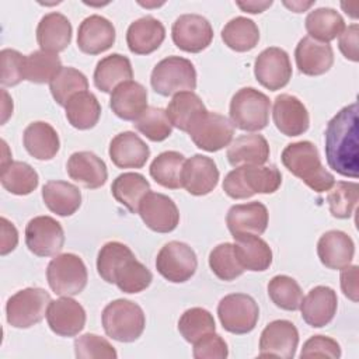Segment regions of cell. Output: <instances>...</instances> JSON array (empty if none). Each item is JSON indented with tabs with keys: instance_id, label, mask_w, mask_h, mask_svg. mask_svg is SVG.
<instances>
[{
	"instance_id": "1",
	"label": "cell",
	"mask_w": 359,
	"mask_h": 359,
	"mask_svg": "<svg viewBox=\"0 0 359 359\" xmlns=\"http://www.w3.org/2000/svg\"><path fill=\"white\" fill-rule=\"evenodd\" d=\"M358 104L352 102L338 111L325 129V158L342 177L359 175V129Z\"/></svg>"
},
{
	"instance_id": "2",
	"label": "cell",
	"mask_w": 359,
	"mask_h": 359,
	"mask_svg": "<svg viewBox=\"0 0 359 359\" xmlns=\"http://www.w3.org/2000/svg\"><path fill=\"white\" fill-rule=\"evenodd\" d=\"M97 272L107 283H115L123 293H139L147 289L153 275L135 258L132 250L119 241L105 243L97 257Z\"/></svg>"
},
{
	"instance_id": "3",
	"label": "cell",
	"mask_w": 359,
	"mask_h": 359,
	"mask_svg": "<svg viewBox=\"0 0 359 359\" xmlns=\"http://www.w3.org/2000/svg\"><path fill=\"white\" fill-rule=\"evenodd\" d=\"M280 160L287 171L300 178L314 192L330 191L335 184L334 175L324 168L317 147L309 140L289 143L283 149Z\"/></svg>"
},
{
	"instance_id": "4",
	"label": "cell",
	"mask_w": 359,
	"mask_h": 359,
	"mask_svg": "<svg viewBox=\"0 0 359 359\" xmlns=\"http://www.w3.org/2000/svg\"><path fill=\"white\" fill-rule=\"evenodd\" d=\"M282 184L276 165H240L227 172L223 191L233 199H247L255 194H273Z\"/></svg>"
},
{
	"instance_id": "5",
	"label": "cell",
	"mask_w": 359,
	"mask_h": 359,
	"mask_svg": "<svg viewBox=\"0 0 359 359\" xmlns=\"http://www.w3.org/2000/svg\"><path fill=\"white\" fill-rule=\"evenodd\" d=\"M105 334L119 342H133L144 331L146 317L139 304L126 299L108 303L101 314Z\"/></svg>"
},
{
	"instance_id": "6",
	"label": "cell",
	"mask_w": 359,
	"mask_h": 359,
	"mask_svg": "<svg viewBox=\"0 0 359 359\" xmlns=\"http://www.w3.org/2000/svg\"><path fill=\"white\" fill-rule=\"evenodd\" d=\"M271 101L268 95L254 87L240 88L230 101V121L233 126L247 132L266 128L269 122Z\"/></svg>"
},
{
	"instance_id": "7",
	"label": "cell",
	"mask_w": 359,
	"mask_h": 359,
	"mask_svg": "<svg viewBox=\"0 0 359 359\" xmlns=\"http://www.w3.org/2000/svg\"><path fill=\"white\" fill-rule=\"evenodd\" d=\"M153 90L163 95H174L196 88V70L191 60L181 56H168L160 60L150 76Z\"/></svg>"
},
{
	"instance_id": "8",
	"label": "cell",
	"mask_w": 359,
	"mask_h": 359,
	"mask_svg": "<svg viewBox=\"0 0 359 359\" xmlns=\"http://www.w3.org/2000/svg\"><path fill=\"white\" fill-rule=\"evenodd\" d=\"M46 279L52 292L59 296L80 294L88 280L83 259L72 252L59 254L50 259L46 268Z\"/></svg>"
},
{
	"instance_id": "9",
	"label": "cell",
	"mask_w": 359,
	"mask_h": 359,
	"mask_svg": "<svg viewBox=\"0 0 359 359\" xmlns=\"http://www.w3.org/2000/svg\"><path fill=\"white\" fill-rule=\"evenodd\" d=\"M50 294L41 287H25L14 293L6 304L7 323L14 328H29L46 316Z\"/></svg>"
},
{
	"instance_id": "10",
	"label": "cell",
	"mask_w": 359,
	"mask_h": 359,
	"mask_svg": "<svg viewBox=\"0 0 359 359\" xmlns=\"http://www.w3.org/2000/svg\"><path fill=\"white\" fill-rule=\"evenodd\" d=\"M217 316L222 327L227 332L243 335L255 328L259 318V309L250 294L231 293L219 302Z\"/></svg>"
},
{
	"instance_id": "11",
	"label": "cell",
	"mask_w": 359,
	"mask_h": 359,
	"mask_svg": "<svg viewBox=\"0 0 359 359\" xmlns=\"http://www.w3.org/2000/svg\"><path fill=\"white\" fill-rule=\"evenodd\" d=\"M195 251L182 241H170L161 247L156 258L157 272L172 283L189 280L196 272Z\"/></svg>"
},
{
	"instance_id": "12",
	"label": "cell",
	"mask_w": 359,
	"mask_h": 359,
	"mask_svg": "<svg viewBox=\"0 0 359 359\" xmlns=\"http://www.w3.org/2000/svg\"><path fill=\"white\" fill-rule=\"evenodd\" d=\"M188 135L196 147L213 153L231 143L234 126L224 115L206 111L191 126Z\"/></svg>"
},
{
	"instance_id": "13",
	"label": "cell",
	"mask_w": 359,
	"mask_h": 359,
	"mask_svg": "<svg viewBox=\"0 0 359 359\" xmlns=\"http://www.w3.org/2000/svg\"><path fill=\"white\" fill-rule=\"evenodd\" d=\"M25 244L36 257L56 255L65 244L63 227L50 216H36L25 226Z\"/></svg>"
},
{
	"instance_id": "14",
	"label": "cell",
	"mask_w": 359,
	"mask_h": 359,
	"mask_svg": "<svg viewBox=\"0 0 359 359\" xmlns=\"http://www.w3.org/2000/svg\"><path fill=\"white\" fill-rule=\"evenodd\" d=\"M254 74L257 81L271 91L283 88L292 79L289 55L276 46L264 49L255 57Z\"/></svg>"
},
{
	"instance_id": "15",
	"label": "cell",
	"mask_w": 359,
	"mask_h": 359,
	"mask_svg": "<svg viewBox=\"0 0 359 359\" xmlns=\"http://www.w3.org/2000/svg\"><path fill=\"white\" fill-rule=\"evenodd\" d=\"M171 36L175 46L181 50L198 53L210 45L213 28L210 22L199 14H182L174 21Z\"/></svg>"
},
{
	"instance_id": "16",
	"label": "cell",
	"mask_w": 359,
	"mask_h": 359,
	"mask_svg": "<svg viewBox=\"0 0 359 359\" xmlns=\"http://www.w3.org/2000/svg\"><path fill=\"white\" fill-rule=\"evenodd\" d=\"M299 345V331L292 321L275 320L261 332L259 356L293 359Z\"/></svg>"
},
{
	"instance_id": "17",
	"label": "cell",
	"mask_w": 359,
	"mask_h": 359,
	"mask_svg": "<svg viewBox=\"0 0 359 359\" xmlns=\"http://www.w3.org/2000/svg\"><path fill=\"white\" fill-rule=\"evenodd\" d=\"M137 213L143 223L156 233H170L180 223V212L175 202L158 192L149 191L140 201Z\"/></svg>"
},
{
	"instance_id": "18",
	"label": "cell",
	"mask_w": 359,
	"mask_h": 359,
	"mask_svg": "<svg viewBox=\"0 0 359 359\" xmlns=\"http://www.w3.org/2000/svg\"><path fill=\"white\" fill-rule=\"evenodd\" d=\"M46 321L56 335L76 337L86 325V310L70 296H62L49 303Z\"/></svg>"
},
{
	"instance_id": "19",
	"label": "cell",
	"mask_w": 359,
	"mask_h": 359,
	"mask_svg": "<svg viewBox=\"0 0 359 359\" xmlns=\"http://www.w3.org/2000/svg\"><path fill=\"white\" fill-rule=\"evenodd\" d=\"M182 188L191 195L203 196L210 194L219 182L216 163L203 154H195L185 160L181 174Z\"/></svg>"
},
{
	"instance_id": "20",
	"label": "cell",
	"mask_w": 359,
	"mask_h": 359,
	"mask_svg": "<svg viewBox=\"0 0 359 359\" xmlns=\"http://www.w3.org/2000/svg\"><path fill=\"white\" fill-rule=\"evenodd\" d=\"M272 118L276 129L285 136H300L310 126L307 108L297 97L290 94H280L275 98Z\"/></svg>"
},
{
	"instance_id": "21",
	"label": "cell",
	"mask_w": 359,
	"mask_h": 359,
	"mask_svg": "<svg viewBox=\"0 0 359 359\" xmlns=\"http://www.w3.org/2000/svg\"><path fill=\"white\" fill-rule=\"evenodd\" d=\"M115 42V27L102 15L93 14L84 18L77 31V46L83 53L100 55Z\"/></svg>"
},
{
	"instance_id": "22",
	"label": "cell",
	"mask_w": 359,
	"mask_h": 359,
	"mask_svg": "<svg viewBox=\"0 0 359 359\" xmlns=\"http://www.w3.org/2000/svg\"><path fill=\"white\" fill-rule=\"evenodd\" d=\"M337 307L338 299L335 290L330 286H316L302 299L299 309L302 318L310 327L321 328L332 321Z\"/></svg>"
},
{
	"instance_id": "23",
	"label": "cell",
	"mask_w": 359,
	"mask_h": 359,
	"mask_svg": "<svg viewBox=\"0 0 359 359\" xmlns=\"http://www.w3.org/2000/svg\"><path fill=\"white\" fill-rule=\"evenodd\" d=\"M294 60L300 73L321 76L332 67L334 50L330 43L316 41L307 35L299 41L294 49Z\"/></svg>"
},
{
	"instance_id": "24",
	"label": "cell",
	"mask_w": 359,
	"mask_h": 359,
	"mask_svg": "<svg viewBox=\"0 0 359 359\" xmlns=\"http://www.w3.org/2000/svg\"><path fill=\"white\" fill-rule=\"evenodd\" d=\"M268 209L261 202L233 205L226 215V224L231 236L257 234L261 236L268 227Z\"/></svg>"
},
{
	"instance_id": "25",
	"label": "cell",
	"mask_w": 359,
	"mask_h": 359,
	"mask_svg": "<svg viewBox=\"0 0 359 359\" xmlns=\"http://www.w3.org/2000/svg\"><path fill=\"white\" fill-rule=\"evenodd\" d=\"M108 153L118 168H142L150 157L149 146L130 130L118 133L111 140Z\"/></svg>"
},
{
	"instance_id": "26",
	"label": "cell",
	"mask_w": 359,
	"mask_h": 359,
	"mask_svg": "<svg viewBox=\"0 0 359 359\" xmlns=\"http://www.w3.org/2000/svg\"><path fill=\"white\" fill-rule=\"evenodd\" d=\"M165 38L163 22L151 15L133 21L126 31V43L135 55H149L160 48Z\"/></svg>"
},
{
	"instance_id": "27",
	"label": "cell",
	"mask_w": 359,
	"mask_h": 359,
	"mask_svg": "<svg viewBox=\"0 0 359 359\" xmlns=\"http://www.w3.org/2000/svg\"><path fill=\"white\" fill-rule=\"evenodd\" d=\"M109 107L118 118L135 122L147 108V90L137 81H123L111 93Z\"/></svg>"
},
{
	"instance_id": "28",
	"label": "cell",
	"mask_w": 359,
	"mask_h": 359,
	"mask_svg": "<svg viewBox=\"0 0 359 359\" xmlns=\"http://www.w3.org/2000/svg\"><path fill=\"white\" fill-rule=\"evenodd\" d=\"M69 177L84 188L97 189L108 180V171L104 160L93 151H76L66 164Z\"/></svg>"
},
{
	"instance_id": "29",
	"label": "cell",
	"mask_w": 359,
	"mask_h": 359,
	"mask_svg": "<svg viewBox=\"0 0 359 359\" xmlns=\"http://www.w3.org/2000/svg\"><path fill=\"white\" fill-rule=\"evenodd\" d=\"M317 254L321 264L330 269H342L351 265L355 255L353 240L341 230L324 233L317 243Z\"/></svg>"
},
{
	"instance_id": "30",
	"label": "cell",
	"mask_w": 359,
	"mask_h": 359,
	"mask_svg": "<svg viewBox=\"0 0 359 359\" xmlns=\"http://www.w3.org/2000/svg\"><path fill=\"white\" fill-rule=\"evenodd\" d=\"M36 41L41 50L57 53L72 41V24L66 15L53 11L45 14L36 27Z\"/></svg>"
},
{
	"instance_id": "31",
	"label": "cell",
	"mask_w": 359,
	"mask_h": 359,
	"mask_svg": "<svg viewBox=\"0 0 359 359\" xmlns=\"http://www.w3.org/2000/svg\"><path fill=\"white\" fill-rule=\"evenodd\" d=\"M234 238V252L247 271L262 272L266 271L272 264V250L265 240L257 234H236Z\"/></svg>"
},
{
	"instance_id": "32",
	"label": "cell",
	"mask_w": 359,
	"mask_h": 359,
	"mask_svg": "<svg viewBox=\"0 0 359 359\" xmlns=\"http://www.w3.org/2000/svg\"><path fill=\"white\" fill-rule=\"evenodd\" d=\"M226 157L233 167L262 165L269 158V144L262 135H241L229 144Z\"/></svg>"
},
{
	"instance_id": "33",
	"label": "cell",
	"mask_w": 359,
	"mask_h": 359,
	"mask_svg": "<svg viewBox=\"0 0 359 359\" xmlns=\"http://www.w3.org/2000/svg\"><path fill=\"white\" fill-rule=\"evenodd\" d=\"M22 143L29 156L36 160H52L59 149V135L52 125L43 121L29 123L22 133Z\"/></svg>"
},
{
	"instance_id": "34",
	"label": "cell",
	"mask_w": 359,
	"mask_h": 359,
	"mask_svg": "<svg viewBox=\"0 0 359 359\" xmlns=\"http://www.w3.org/2000/svg\"><path fill=\"white\" fill-rule=\"evenodd\" d=\"M208 109L198 94L194 91H181L174 94L167 105L165 114L168 121L177 129L187 132Z\"/></svg>"
},
{
	"instance_id": "35",
	"label": "cell",
	"mask_w": 359,
	"mask_h": 359,
	"mask_svg": "<svg viewBox=\"0 0 359 359\" xmlns=\"http://www.w3.org/2000/svg\"><path fill=\"white\" fill-rule=\"evenodd\" d=\"M130 60L119 53L102 57L94 70V84L102 93H112L121 83L132 80Z\"/></svg>"
},
{
	"instance_id": "36",
	"label": "cell",
	"mask_w": 359,
	"mask_h": 359,
	"mask_svg": "<svg viewBox=\"0 0 359 359\" xmlns=\"http://www.w3.org/2000/svg\"><path fill=\"white\" fill-rule=\"evenodd\" d=\"M42 199L46 208L57 216H72L81 205L80 189L66 181H48L42 187Z\"/></svg>"
},
{
	"instance_id": "37",
	"label": "cell",
	"mask_w": 359,
	"mask_h": 359,
	"mask_svg": "<svg viewBox=\"0 0 359 359\" xmlns=\"http://www.w3.org/2000/svg\"><path fill=\"white\" fill-rule=\"evenodd\" d=\"M65 109L69 123L79 130L94 128L101 116V105L97 97L90 91H80L72 95Z\"/></svg>"
},
{
	"instance_id": "38",
	"label": "cell",
	"mask_w": 359,
	"mask_h": 359,
	"mask_svg": "<svg viewBox=\"0 0 359 359\" xmlns=\"http://www.w3.org/2000/svg\"><path fill=\"white\" fill-rule=\"evenodd\" d=\"M304 25L310 38L325 43H330L345 29L342 15L330 7H320L310 11L306 17Z\"/></svg>"
},
{
	"instance_id": "39",
	"label": "cell",
	"mask_w": 359,
	"mask_h": 359,
	"mask_svg": "<svg viewBox=\"0 0 359 359\" xmlns=\"http://www.w3.org/2000/svg\"><path fill=\"white\" fill-rule=\"evenodd\" d=\"M150 191L149 181L139 172H123L111 185L112 196L130 213H137L139 203Z\"/></svg>"
},
{
	"instance_id": "40",
	"label": "cell",
	"mask_w": 359,
	"mask_h": 359,
	"mask_svg": "<svg viewBox=\"0 0 359 359\" xmlns=\"http://www.w3.org/2000/svg\"><path fill=\"white\" fill-rule=\"evenodd\" d=\"M222 41L236 52H248L258 45L259 29L252 20L236 17L223 27Z\"/></svg>"
},
{
	"instance_id": "41",
	"label": "cell",
	"mask_w": 359,
	"mask_h": 359,
	"mask_svg": "<svg viewBox=\"0 0 359 359\" xmlns=\"http://www.w3.org/2000/svg\"><path fill=\"white\" fill-rule=\"evenodd\" d=\"M0 181L6 191L22 196L36 189L39 177L29 164L24 161H10L1 165Z\"/></svg>"
},
{
	"instance_id": "42",
	"label": "cell",
	"mask_w": 359,
	"mask_h": 359,
	"mask_svg": "<svg viewBox=\"0 0 359 359\" xmlns=\"http://www.w3.org/2000/svg\"><path fill=\"white\" fill-rule=\"evenodd\" d=\"M185 157L174 150L160 153L150 164V177L161 187L168 189L182 188L181 174Z\"/></svg>"
},
{
	"instance_id": "43",
	"label": "cell",
	"mask_w": 359,
	"mask_h": 359,
	"mask_svg": "<svg viewBox=\"0 0 359 359\" xmlns=\"http://www.w3.org/2000/svg\"><path fill=\"white\" fill-rule=\"evenodd\" d=\"M87 77L74 67H62L49 83L50 94L60 107H65L72 95L87 91Z\"/></svg>"
},
{
	"instance_id": "44",
	"label": "cell",
	"mask_w": 359,
	"mask_h": 359,
	"mask_svg": "<svg viewBox=\"0 0 359 359\" xmlns=\"http://www.w3.org/2000/svg\"><path fill=\"white\" fill-rule=\"evenodd\" d=\"M268 296L276 307L296 311L300 307L303 292L293 278L287 275H276L268 283Z\"/></svg>"
},
{
	"instance_id": "45",
	"label": "cell",
	"mask_w": 359,
	"mask_h": 359,
	"mask_svg": "<svg viewBox=\"0 0 359 359\" xmlns=\"http://www.w3.org/2000/svg\"><path fill=\"white\" fill-rule=\"evenodd\" d=\"M62 67L63 66L57 53L34 50L27 56L25 80L35 84L50 83V80Z\"/></svg>"
},
{
	"instance_id": "46",
	"label": "cell",
	"mask_w": 359,
	"mask_h": 359,
	"mask_svg": "<svg viewBox=\"0 0 359 359\" xmlns=\"http://www.w3.org/2000/svg\"><path fill=\"white\" fill-rule=\"evenodd\" d=\"M216 324L213 316L202 307H192L184 311L178 320V331L189 344L196 342L206 334L215 332Z\"/></svg>"
},
{
	"instance_id": "47",
	"label": "cell",
	"mask_w": 359,
	"mask_h": 359,
	"mask_svg": "<svg viewBox=\"0 0 359 359\" xmlns=\"http://www.w3.org/2000/svg\"><path fill=\"white\" fill-rule=\"evenodd\" d=\"M359 199V185L356 182L338 181L327 195L330 212L337 219L352 216Z\"/></svg>"
},
{
	"instance_id": "48",
	"label": "cell",
	"mask_w": 359,
	"mask_h": 359,
	"mask_svg": "<svg viewBox=\"0 0 359 359\" xmlns=\"http://www.w3.org/2000/svg\"><path fill=\"white\" fill-rule=\"evenodd\" d=\"M209 266L219 279L226 282L234 280L245 271L238 262L231 243H222L210 251Z\"/></svg>"
},
{
	"instance_id": "49",
	"label": "cell",
	"mask_w": 359,
	"mask_h": 359,
	"mask_svg": "<svg viewBox=\"0 0 359 359\" xmlns=\"http://www.w3.org/2000/svg\"><path fill=\"white\" fill-rule=\"evenodd\" d=\"M133 126L151 142H163L172 132V125L168 121L165 111L157 107H147L133 122Z\"/></svg>"
},
{
	"instance_id": "50",
	"label": "cell",
	"mask_w": 359,
	"mask_h": 359,
	"mask_svg": "<svg viewBox=\"0 0 359 359\" xmlns=\"http://www.w3.org/2000/svg\"><path fill=\"white\" fill-rule=\"evenodd\" d=\"M74 355L79 359H116L115 348L102 337L84 334L74 341Z\"/></svg>"
},
{
	"instance_id": "51",
	"label": "cell",
	"mask_w": 359,
	"mask_h": 359,
	"mask_svg": "<svg viewBox=\"0 0 359 359\" xmlns=\"http://www.w3.org/2000/svg\"><path fill=\"white\" fill-rule=\"evenodd\" d=\"M1 59V86L13 87L25 80V62L27 56L21 55L15 49H3L0 53Z\"/></svg>"
},
{
	"instance_id": "52",
	"label": "cell",
	"mask_w": 359,
	"mask_h": 359,
	"mask_svg": "<svg viewBox=\"0 0 359 359\" xmlns=\"http://www.w3.org/2000/svg\"><path fill=\"white\" fill-rule=\"evenodd\" d=\"M192 355L195 359H226L229 348L219 334L210 332L194 342Z\"/></svg>"
},
{
	"instance_id": "53",
	"label": "cell",
	"mask_w": 359,
	"mask_h": 359,
	"mask_svg": "<svg viewBox=\"0 0 359 359\" xmlns=\"http://www.w3.org/2000/svg\"><path fill=\"white\" fill-rule=\"evenodd\" d=\"M300 358H341L339 344L325 335H314L309 338L300 352Z\"/></svg>"
},
{
	"instance_id": "54",
	"label": "cell",
	"mask_w": 359,
	"mask_h": 359,
	"mask_svg": "<svg viewBox=\"0 0 359 359\" xmlns=\"http://www.w3.org/2000/svg\"><path fill=\"white\" fill-rule=\"evenodd\" d=\"M338 46L346 59H349L352 62L359 60V27H358V24L345 27V29L339 35Z\"/></svg>"
},
{
	"instance_id": "55",
	"label": "cell",
	"mask_w": 359,
	"mask_h": 359,
	"mask_svg": "<svg viewBox=\"0 0 359 359\" xmlns=\"http://www.w3.org/2000/svg\"><path fill=\"white\" fill-rule=\"evenodd\" d=\"M358 265H348L345 268L341 269V289L344 292V294L352 300V302H358Z\"/></svg>"
},
{
	"instance_id": "56",
	"label": "cell",
	"mask_w": 359,
	"mask_h": 359,
	"mask_svg": "<svg viewBox=\"0 0 359 359\" xmlns=\"http://www.w3.org/2000/svg\"><path fill=\"white\" fill-rule=\"evenodd\" d=\"M1 223V247H0V254L7 255L11 252L18 243V231L15 226L8 222L6 217L0 219Z\"/></svg>"
},
{
	"instance_id": "57",
	"label": "cell",
	"mask_w": 359,
	"mask_h": 359,
	"mask_svg": "<svg viewBox=\"0 0 359 359\" xmlns=\"http://www.w3.org/2000/svg\"><path fill=\"white\" fill-rule=\"evenodd\" d=\"M243 11L251 13V14H258L265 11L268 7L272 6V1H237L236 3Z\"/></svg>"
},
{
	"instance_id": "58",
	"label": "cell",
	"mask_w": 359,
	"mask_h": 359,
	"mask_svg": "<svg viewBox=\"0 0 359 359\" xmlns=\"http://www.w3.org/2000/svg\"><path fill=\"white\" fill-rule=\"evenodd\" d=\"M286 7H289L292 11H294V13H302V11H304L306 8H309V7H311L313 4H314V1H307V3H303V1H292V3H287V1H285L283 3Z\"/></svg>"
}]
</instances>
